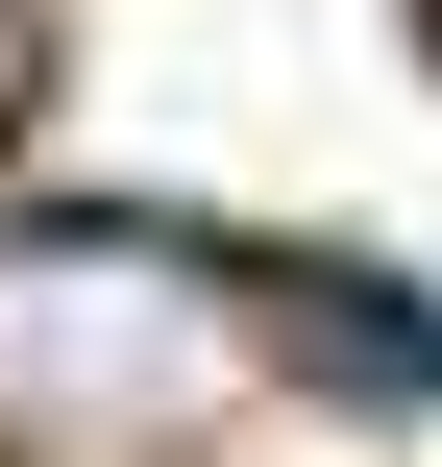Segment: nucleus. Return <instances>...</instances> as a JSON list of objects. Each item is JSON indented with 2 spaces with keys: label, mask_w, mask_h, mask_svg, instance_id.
<instances>
[{
  "label": "nucleus",
  "mask_w": 442,
  "mask_h": 467,
  "mask_svg": "<svg viewBox=\"0 0 442 467\" xmlns=\"http://www.w3.org/2000/svg\"><path fill=\"white\" fill-rule=\"evenodd\" d=\"M295 345H320L344 394H394V419H442V271H320V296H295Z\"/></svg>",
  "instance_id": "obj_2"
},
{
  "label": "nucleus",
  "mask_w": 442,
  "mask_h": 467,
  "mask_svg": "<svg viewBox=\"0 0 442 467\" xmlns=\"http://www.w3.org/2000/svg\"><path fill=\"white\" fill-rule=\"evenodd\" d=\"M221 394H246V296H221L172 222H25V246H0V443L25 467L197 443Z\"/></svg>",
  "instance_id": "obj_1"
},
{
  "label": "nucleus",
  "mask_w": 442,
  "mask_h": 467,
  "mask_svg": "<svg viewBox=\"0 0 442 467\" xmlns=\"http://www.w3.org/2000/svg\"><path fill=\"white\" fill-rule=\"evenodd\" d=\"M0 123H25V0H0Z\"/></svg>",
  "instance_id": "obj_3"
}]
</instances>
